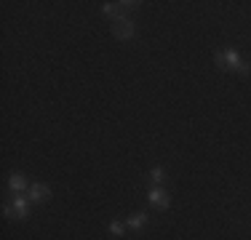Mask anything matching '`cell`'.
Instances as JSON below:
<instances>
[{
  "mask_svg": "<svg viewBox=\"0 0 251 240\" xmlns=\"http://www.w3.org/2000/svg\"><path fill=\"white\" fill-rule=\"evenodd\" d=\"M217 67L219 70H238L241 75H251V67L241 62V56H238L232 48H225V51L217 53Z\"/></svg>",
  "mask_w": 251,
  "mask_h": 240,
  "instance_id": "1",
  "label": "cell"
},
{
  "mask_svg": "<svg viewBox=\"0 0 251 240\" xmlns=\"http://www.w3.org/2000/svg\"><path fill=\"white\" fill-rule=\"evenodd\" d=\"M3 214L5 216H16V219H25V216H27V200L16 195L14 200H11V206L3 208Z\"/></svg>",
  "mask_w": 251,
  "mask_h": 240,
  "instance_id": "2",
  "label": "cell"
},
{
  "mask_svg": "<svg viewBox=\"0 0 251 240\" xmlns=\"http://www.w3.org/2000/svg\"><path fill=\"white\" fill-rule=\"evenodd\" d=\"M112 32H115V38H121V40L131 38V35H134V22L131 19H118L115 27H112Z\"/></svg>",
  "mask_w": 251,
  "mask_h": 240,
  "instance_id": "3",
  "label": "cell"
},
{
  "mask_svg": "<svg viewBox=\"0 0 251 240\" xmlns=\"http://www.w3.org/2000/svg\"><path fill=\"white\" fill-rule=\"evenodd\" d=\"M147 197H150L152 206H158V208H169V195H166V190L152 187L150 192H147Z\"/></svg>",
  "mask_w": 251,
  "mask_h": 240,
  "instance_id": "4",
  "label": "cell"
},
{
  "mask_svg": "<svg viewBox=\"0 0 251 240\" xmlns=\"http://www.w3.org/2000/svg\"><path fill=\"white\" fill-rule=\"evenodd\" d=\"M29 197H32V200H38V203H46L51 197V190L46 187V184H35V187L29 190Z\"/></svg>",
  "mask_w": 251,
  "mask_h": 240,
  "instance_id": "5",
  "label": "cell"
},
{
  "mask_svg": "<svg viewBox=\"0 0 251 240\" xmlns=\"http://www.w3.org/2000/svg\"><path fill=\"white\" fill-rule=\"evenodd\" d=\"M8 187L14 190V192H22V190L27 187L25 176H22V173H11V179H8Z\"/></svg>",
  "mask_w": 251,
  "mask_h": 240,
  "instance_id": "6",
  "label": "cell"
},
{
  "mask_svg": "<svg viewBox=\"0 0 251 240\" xmlns=\"http://www.w3.org/2000/svg\"><path fill=\"white\" fill-rule=\"evenodd\" d=\"M142 224H147V214H134L128 219V227H134V230H139Z\"/></svg>",
  "mask_w": 251,
  "mask_h": 240,
  "instance_id": "7",
  "label": "cell"
},
{
  "mask_svg": "<svg viewBox=\"0 0 251 240\" xmlns=\"http://www.w3.org/2000/svg\"><path fill=\"white\" fill-rule=\"evenodd\" d=\"M150 179H152V182H163V168H152Z\"/></svg>",
  "mask_w": 251,
  "mask_h": 240,
  "instance_id": "8",
  "label": "cell"
},
{
  "mask_svg": "<svg viewBox=\"0 0 251 240\" xmlns=\"http://www.w3.org/2000/svg\"><path fill=\"white\" fill-rule=\"evenodd\" d=\"M110 232H112V235H123V224H121V221H112Z\"/></svg>",
  "mask_w": 251,
  "mask_h": 240,
  "instance_id": "9",
  "label": "cell"
}]
</instances>
